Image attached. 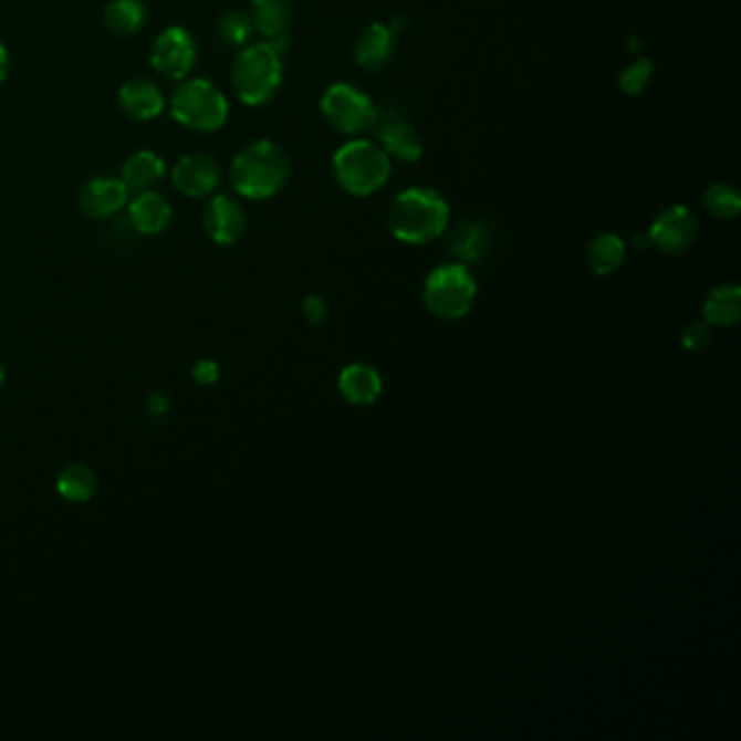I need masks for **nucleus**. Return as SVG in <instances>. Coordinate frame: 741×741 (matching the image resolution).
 <instances>
[{
	"label": "nucleus",
	"instance_id": "obj_20",
	"mask_svg": "<svg viewBox=\"0 0 741 741\" xmlns=\"http://www.w3.org/2000/svg\"><path fill=\"white\" fill-rule=\"evenodd\" d=\"M705 322L709 326H735L741 317V290L720 285L705 301Z\"/></svg>",
	"mask_w": 741,
	"mask_h": 741
},
{
	"label": "nucleus",
	"instance_id": "obj_2",
	"mask_svg": "<svg viewBox=\"0 0 741 741\" xmlns=\"http://www.w3.org/2000/svg\"><path fill=\"white\" fill-rule=\"evenodd\" d=\"M450 220L448 202L429 187H409L389 209V231L405 244H427L443 236Z\"/></svg>",
	"mask_w": 741,
	"mask_h": 741
},
{
	"label": "nucleus",
	"instance_id": "obj_29",
	"mask_svg": "<svg viewBox=\"0 0 741 741\" xmlns=\"http://www.w3.org/2000/svg\"><path fill=\"white\" fill-rule=\"evenodd\" d=\"M191 374H194V380H196V383H200V385H213V383L218 380V376H220V368H218L216 362H211V359H202V362H198V364L194 366Z\"/></svg>",
	"mask_w": 741,
	"mask_h": 741
},
{
	"label": "nucleus",
	"instance_id": "obj_16",
	"mask_svg": "<svg viewBox=\"0 0 741 741\" xmlns=\"http://www.w3.org/2000/svg\"><path fill=\"white\" fill-rule=\"evenodd\" d=\"M394 33L385 24H370L355 40V62L366 72H378L394 55Z\"/></svg>",
	"mask_w": 741,
	"mask_h": 741
},
{
	"label": "nucleus",
	"instance_id": "obj_30",
	"mask_svg": "<svg viewBox=\"0 0 741 741\" xmlns=\"http://www.w3.org/2000/svg\"><path fill=\"white\" fill-rule=\"evenodd\" d=\"M303 313H305V317H307L310 322L320 324V322L326 317V305H324V301H322L320 296H307V299L303 301Z\"/></svg>",
	"mask_w": 741,
	"mask_h": 741
},
{
	"label": "nucleus",
	"instance_id": "obj_8",
	"mask_svg": "<svg viewBox=\"0 0 741 741\" xmlns=\"http://www.w3.org/2000/svg\"><path fill=\"white\" fill-rule=\"evenodd\" d=\"M196 58L198 46L186 27H168L161 31L150 51L153 67L170 81L187 79L196 65Z\"/></svg>",
	"mask_w": 741,
	"mask_h": 741
},
{
	"label": "nucleus",
	"instance_id": "obj_27",
	"mask_svg": "<svg viewBox=\"0 0 741 741\" xmlns=\"http://www.w3.org/2000/svg\"><path fill=\"white\" fill-rule=\"evenodd\" d=\"M655 72V65L650 60H635L630 65L624 67V72L619 74V90L628 96H637L646 90V85L650 83Z\"/></svg>",
	"mask_w": 741,
	"mask_h": 741
},
{
	"label": "nucleus",
	"instance_id": "obj_5",
	"mask_svg": "<svg viewBox=\"0 0 741 741\" xmlns=\"http://www.w3.org/2000/svg\"><path fill=\"white\" fill-rule=\"evenodd\" d=\"M170 114L186 128L213 133L229 118V101L211 81L187 79L173 92Z\"/></svg>",
	"mask_w": 741,
	"mask_h": 741
},
{
	"label": "nucleus",
	"instance_id": "obj_13",
	"mask_svg": "<svg viewBox=\"0 0 741 741\" xmlns=\"http://www.w3.org/2000/svg\"><path fill=\"white\" fill-rule=\"evenodd\" d=\"M173 222V205L170 200L155 191H139L133 200H128V225L142 236H157L168 229Z\"/></svg>",
	"mask_w": 741,
	"mask_h": 741
},
{
	"label": "nucleus",
	"instance_id": "obj_26",
	"mask_svg": "<svg viewBox=\"0 0 741 741\" xmlns=\"http://www.w3.org/2000/svg\"><path fill=\"white\" fill-rule=\"evenodd\" d=\"M252 31H254V24H252L250 13L240 11V9L227 11L218 20V35L222 38V42H227L231 46H244V44H248Z\"/></svg>",
	"mask_w": 741,
	"mask_h": 741
},
{
	"label": "nucleus",
	"instance_id": "obj_9",
	"mask_svg": "<svg viewBox=\"0 0 741 741\" xmlns=\"http://www.w3.org/2000/svg\"><path fill=\"white\" fill-rule=\"evenodd\" d=\"M202 229L207 238L218 247H233L238 244L248 229V218L240 200L229 194L211 196L205 207Z\"/></svg>",
	"mask_w": 741,
	"mask_h": 741
},
{
	"label": "nucleus",
	"instance_id": "obj_11",
	"mask_svg": "<svg viewBox=\"0 0 741 741\" xmlns=\"http://www.w3.org/2000/svg\"><path fill=\"white\" fill-rule=\"evenodd\" d=\"M222 181L220 166L209 155H184L173 168V184L187 198L211 196Z\"/></svg>",
	"mask_w": 741,
	"mask_h": 741
},
{
	"label": "nucleus",
	"instance_id": "obj_18",
	"mask_svg": "<svg viewBox=\"0 0 741 741\" xmlns=\"http://www.w3.org/2000/svg\"><path fill=\"white\" fill-rule=\"evenodd\" d=\"M166 177L164 159L153 150H137L123 166V184L128 191H148Z\"/></svg>",
	"mask_w": 741,
	"mask_h": 741
},
{
	"label": "nucleus",
	"instance_id": "obj_32",
	"mask_svg": "<svg viewBox=\"0 0 741 741\" xmlns=\"http://www.w3.org/2000/svg\"><path fill=\"white\" fill-rule=\"evenodd\" d=\"M9 65H11V62H9L7 46L0 42V83L7 79V74H9Z\"/></svg>",
	"mask_w": 741,
	"mask_h": 741
},
{
	"label": "nucleus",
	"instance_id": "obj_7",
	"mask_svg": "<svg viewBox=\"0 0 741 741\" xmlns=\"http://www.w3.org/2000/svg\"><path fill=\"white\" fill-rule=\"evenodd\" d=\"M324 121L342 135L359 137L378 124V109L370 96L351 83L331 85L320 103Z\"/></svg>",
	"mask_w": 741,
	"mask_h": 741
},
{
	"label": "nucleus",
	"instance_id": "obj_23",
	"mask_svg": "<svg viewBox=\"0 0 741 741\" xmlns=\"http://www.w3.org/2000/svg\"><path fill=\"white\" fill-rule=\"evenodd\" d=\"M624 259H626V244L616 233H601L598 238L592 240V244L587 248L589 268L598 276L614 274L616 270L622 268Z\"/></svg>",
	"mask_w": 741,
	"mask_h": 741
},
{
	"label": "nucleus",
	"instance_id": "obj_17",
	"mask_svg": "<svg viewBox=\"0 0 741 741\" xmlns=\"http://www.w3.org/2000/svg\"><path fill=\"white\" fill-rule=\"evenodd\" d=\"M250 18L254 31L268 38V42L288 38L292 22V0H252Z\"/></svg>",
	"mask_w": 741,
	"mask_h": 741
},
{
	"label": "nucleus",
	"instance_id": "obj_14",
	"mask_svg": "<svg viewBox=\"0 0 741 741\" xmlns=\"http://www.w3.org/2000/svg\"><path fill=\"white\" fill-rule=\"evenodd\" d=\"M118 105L124 116L137 123L157 118L166 109V98L161 90L148 79H131L118 92Z\"/></svg>",
	"mask_w": 741,
	"mask_h": 741
},
{
	"label": "nucleus",
	"instance_id": "obj_10",
	"mask_svg": "<svg viewBox=\"0 0 741 741\" xmlns=\"http://www.w3.org/2000/svg\"><path fill=\"white\" fill-rule=\"evenodd\" d=\"M648 236H650V244L659 248L661 252L680 254L693 244L698 236V220L687 207L672 205L657 216Z\"/></svg>",
	"mask_w": 741,
	"mask_h": 741
},
{
	"label": "nucleus",
	"instance_id": "obj_28",
	"mask_svg": "<svg viewBox=\"0 0 741 741\" xmlns=\"http://www.w3.org/2000/svg\"><path fill=\"white\" fill-rule=\"evenodd\" d=\"M711 346V326L707 322L689 324L682 333V348L689 353H702Z\"/></svg>",
	"mask_w": 741,
	"mask_h": 741
},
{
	"label": "nucleus",
	"instance_id": "obj_15",
	"mask_svg": "<svg viewBox=\"0 0 741 741\" xmlns=\"http://www.w3.org/2000/svg\"><path fill=\"white\" fill-rule=\"evenodd\" d=\"M378 146L403 164H416L425 153L418 131L400 118L378 124Z\"/></svg>",
	"mask_w": 741,
	"mask_h": 741
},
{
	"label": "nucleus",
	"instance_id": "obj_3",
	"mask_svg": "<svg viewBox=\"0 0 741 741\" xmlns=\"http://www.w3.org/2000/svg\"><path fill=\"white\" fill-rule=\"evenodd\" d=\"M392 157L370 139H353L333 155V177L351 196L366 198L389 181Z\"/></svg>",
	"mask_w": 741,
	"mask_h": 741
},
{
	"label": "nucleus",
	"instance_id": "obj_12",
	"mask_svg": "<svg viewBox=\"0 0 741 741\" xmlns=\"http://www.w3.org/2000/svg\"><path fill=\"white\" fill-rule=\"evenodd\" d=\"M128 194L131 191L124 186L123 179L96 177L81 187L79 207L94 220H109L128 205Z\"/></svg>",
	"mask_w": 741,
	"mask_h": 741
},
{
	"label": "nucleus",
	"instance_id": "obj_6",
	"mask_svg": "<svg viewBox=\"0 0 741 741\" xmlns=\"http://www.w3.org/2000/svg\"><path fill=\"white\" fill-rule=\"evenodd\" d=\"M425 307L441 320H459L468 315L477 301V281L461 263L435 268L422 290Z\"/></svg>",
	"mask_w": 741,
	"mask_h": 741
},
{
	"label": "nucleus",
	"instance_id": "obj_4",
	"mask_svg": "<svg viewBox=\"0 0 741 741\" xmlns=\"http://www.w3.org/2000/svg\"><path fill=\"white\" fill-rule=\"evenodd\" d=\"M231 81L244 105L259 107L270 103L283 83L281 53L270 42L250 44L236 58Z\"/></svg>",
	"mask_w": 741,
	"mask_h": 741
},
{
	"label": "nucleus",
	"instance_id": "obj_31",
	"mask_svg": "<svg viewBox=\"0 0 741 741\" xmlns=\"http://www.w3.org/2000/svg\"><path fill=\"white\" fill-rule=\"evenodd\" d=\"M168 405L170 403H168V398L164 394H153L150 400H148V411L153 416H164L168 411Z\"/></svg>",
	"mask_w": 741,
	"mask_h": 741
},
{
	"label": "nucleus",
	"instance_id": "obj_34",
	"mask_svg": "<svg viewBox=\"0 0 741 741\" xmlns=\"http://www.w3.org/2000/svg\"><path fill=\"white\" fill-rule=\"evenodd\" d=\"M4 383V368H2V364H0V385Z\"/></svg>",
	"mask_w": 741,
	"mask_h": 741
},
{
	"label": "nucleus",
	"instance_id": "obj_1",
	"mask_svg": "<svg viewBox=\"0 0 741 741\" xmlns=\"http://www.w3.org/2000/svg\"><path fill=\"white\" fill-rule=\"evenodd\" d=\"M229 179L233 189L248 200H268L288 184L290 159L272 139H257L233 157Z\"/></svg>",
	"mask_w": 741,
	"mask_h": 741
},
{
	"label": "nucleus",
	"instance_id": "obj_19",
	"mask_svg": "<svg viewBox=\"0 0 741 741\" xmlns=\"http://www.w3.org/2000/svg\"><path fill=\"white\" fill-rule=\"evenodd\" d=\"M340 392L351 405H372L383 392L380 374L366 364H353L340 374Z\"/></svg>",
	"mask_w": 741,
	"mask_h": 741
},
{
	"label": "nucleus",
	"instance_id": "obj_22",
	"mask_svg": "<svg viewBox=\"0 0 741 741\" xmlns=\"http://www.w3.org/2000/svg\"><path fill=\"white\" fill-rule=\"evenodd\" d=\"M146 7L142 0H112L105 7V24L116 35H135L146 24Z\"/></svg>",
	"mask_w": 741,
	"mask_h": 741
},
{
	"label": "nucleus",
	"instance_id": "obj_33",
	"mask_svg": "<svg viewBox=\"0 0 741 741\" xmlns=\"http://www.w3.org/2000/svg\"><path fill=\"white\" fill-rule=\"evenodd\" d=\"M633 244H635V248H639V250L653 247V244H650V236H648V233H639V236H635V238H633Z\"/></svg>",
	"mask_w": 741,
	"mask_h": 741
},
{
	"label": "nucleus",
	"instance_id": "obj_21",
	"mask_svg": "<svg viewBox=\"0 0 741 741\" xmlns=\"http://www.w3.org/2000/svg\"><path fill=\"white\" fill-rule=\"evenodd\" d=\"M490 244H492V238H490L488 227L483 222L468 220L452 231L448 247L457 259L474 261L488 252Z\"/></svg>",
	"mask_w": 741,
	"mask_h": 741
},
{
	"label": "nucleus",
	"instance_id": "obj_24",
	"mask_svg": "<svg viewBox=\"0 0 741 741\" xmlns=\"http://www.w3.org/2000/svg\"><path fill=\"white\" fill-rule=\"evenodd\" d=\"M96 474L83 463H70L58 477V492L70 502H87L96 494Z\"/></svg>",
	"mask_w": 741,
	"mask_h": 741
},
{
	"label": "nucleus",
	"instance_id": "obj_25",
	"mask_svg": "<svg viewBox=\"0 0 741 741\" xmlns=\"http://www.w3.org/2000/svg\"><path fill=\"white\" fill-rule=\"evenodd\" d=\"M705 209L718 220H733L740 216L741 198L738 187L716 184L705 194Z\"/></svg>",
	"mask_w": 741,
	"mask_h": 741
}]
</instances>
